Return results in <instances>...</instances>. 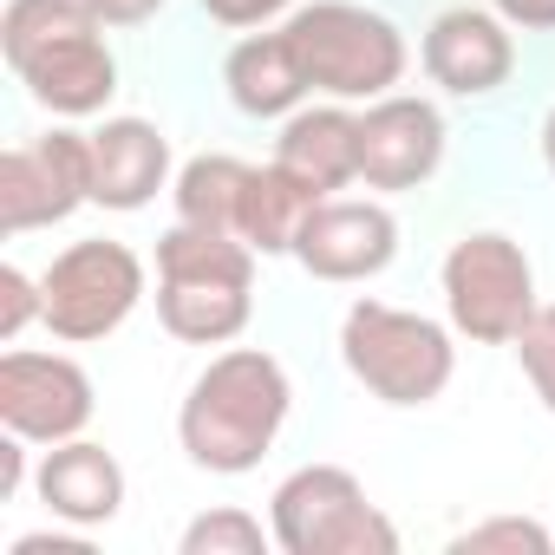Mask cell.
I'll use <instances>...</instances> for the list:
<instances>
[{"mask_svg":"<svg viewBox=\"0 0 555 555\" xmlns=\"http://www.w3.org/2000/svg\"><path fill=\"white\" fill-rule=\"evenodd\" d=\"M92 373L66 353H8L0 360V425L27 444H66L92 425Z\"/></svg>","mask_w":555,"mask_h":555,"instance_id":"obj_10","label":"cell"},{"mask_svg":"<svg viewBox=\"0 0 555 555\" xmlns=\"http://www.w3.org/2000/svg\"><path fill=\"white\" fill-rule=\"evenodd\" d=\"M34 483H40V503H47L60 522H73V529H99V522H112V516L125 509V470H118V457H112L105 444H92V438L53 444Z\"/></svg>","mask_w":555,"mask_h":555,"instance_id":"obj_15","label":"cell"},{"mask_svg":"<svg viewBox=\"0 0 555 555\" xmlns=\"http://www.w3.org/2000/svg\"><path fill=\"white\" fill-rule=\"evenodd\" d=\"M542 164H548V177H555V105H548V118H542Z\"/></svg>","mask_w":555,"mask_h":555,"instance_id":"obj_28","label":"cell"},{"mask_svg":"<svg viewBox=\"0 0 555 555\" xmlns=\"http://www.w3.org/2000/svg\"><path fill=\"white\" fill-rule=\"evenodd\" d=\"M86 8H92L105 27H131V21H151L164 0H86Z\"/></svg>","mask_w":555,"mask_h":555,"instance_id":"obj_26","label":"cell"},{"mask_svg":"<svg viewBox=\"0 0 555 555\" xmlns=\"http://www.w3.org/2000/svg\"><path fill=\"white\" fill-rule=\"evenodd\" d=\"M340 360L379 405H431L457 373L451 327H438L412 308H392V301H353L347 308Z\"/></svg>","mask_w":555,"mask_h":555,"instance_id":"obj_4","label":"cell"},{"mask_svg":"<svg viewBox=\"0 0 555 555\" xmlns=\"http://www.w3.org/2000/svg\"><path fill=\"white\" fill-rule=\"evenodd\" d=\"M509 347H516L522 379L535 386V399L555 412V301H548V308H535V314H529V327H522Z\"/></svg>","mask_w":555,"mask_h":555,"instance_id":"obj_22","label":"cell"},{"mask_svg":"<svg viewBox=\"0 0 555 555\" xmlns=\"http://www.w3.org/2000/svg\"><path fill=\"white\" fill-rule=\"evenodd\" d=\"M288 0H203V14L209 21H222V27H261V21H274Z\"/></svg>","mask_w":555,"mask_h":555,"instance_id":"obj_24","label":"cell"},{"mask_svg":"<svg viewBox=\"0 0 555 555\" xmlns=\"http://www.w3.org/2000/svg\"><path fill=\"white\" fill-rule=\"evenodd\" d=\"M268 529L288 555H399V529L340 464H301L295 477H282Z\"/></svg>","mask_w":555,"mask_h":555,"instance_id":"obj_6","label":"cell"},{"mask_svg":"<svg viewBox=\"0 0 555 555\" xmlns=\"http://www.w3.org/2000/svg\"><path fill=\"white\" fill-rule=\"evenodd\" d=\"M34 321H47V288L27 282V274L8 261L0 268V340H21Z\"/></svg>","mask_w":555,"mask_h":555,"instance_id":"obj_23","label":"cell"},{"mask_svg":"<svg viewBox=\"0 0 555 555\" xmlns=\"http://www.w3.org/2000/svg\"><path fill=\"white\" fill-rule=\"evenodd\" d=\"M92 203V131H47L0 157V235L66 222Z\"/></svg>","mask_w":555,"mask_h":555,"instance_id":"obj_9","label":"cell"},{"mask_svg":"<svg viewBox=\"0 0 555 555\" xmlns=\"http://www.w3.org/2000/svg\"><path fill=\"white\" fill-rule=\"evenodd\" d=\"M242 190H248V164H242V157H190V164L177 170V222L229 229V235H235Z\"/></svg>","mask_w":555,"mask_h":555,"instance_id":"obj_19","label":"cell"},{"mask_svg":"<svg viewBox=\"0 0 555 555\" xmlns=\"http://www.w3.org/2000/svg\"><path fill=\"white\" fill-rule=\"evenodd\" d=\"M14 555H86V542H79V535H73V542H66V535H21Z\"/></svg>","mask_w":555,"mask_h":555,"instance_id":"obj_27","label":"cell"},{"mask_svg":"<svg viewBox=\"0 0 555 555\" xmlns=\"http://www.w3.org/2000/svg\"><path fill=\"white\" fill-rule=\"evenodd\" d=\"M490 548H509V555H548L555 535L535 522V516H490V522H470L451 535V555H490Z\"/></svg>","mask_w":555,"mask_h":555,"instance_id":"obj_21","label":"cell"},{"mask_svg":"<svg viewBox=\"0 0 555 555\" xmlns=\"http://www.w3.org/2000/svg\"><path fill=\"white\" fill-rule=\"evenodd\" d=\"M327 196H314L301 177H288L282 164H248V190H242V216H235V235L255 248V255H295L308 216L321 209Z\"/></svg>","mask_w":555,"mask_h":555,"instance_id":"obj_18","label":"cell"},{"mask_svg":"<svg viewBox=\"0 0 555 555\" xmlns=\"http://www.w3.org/2000/svg\"><path fill=\"white\" fill-rule=\"evenodd\" d=\"M444 164V118L431 99H373L360 112V183L366 190H418Z\"/></svg>","mask_w":555,"mask_h":555,"instance_id":"obj_11","label":"cell"},{"mask_svg":"<svg viewBox=\"0 0 555 555\" xmlns=\"http://www.w3.org/2000/svg\"><path fill=\"white\" fill-rule=\"evenodd\" d=\"M170 177V138L144 118H105L92 131V203L144 209Z\"/></svg>","mask_w":555,"mask_h":555,"instance_id":"obj_14","label":"cell"},{"mask_svg":"<svg viewBox=\"0 0 555 555\" xmlns=\"http://www.w3.org/2000/svg\"><path fill=\"white\" fill-rule=\"evenodd\" d=\"M516 66V40H509V21L503 14H483V8H451L431 21L425 34V73L431 86H444L451 99H483L509 79Z\"/></svg>","mask_w":555,"mask_h":555,"instance_id":"obj_13","label":"cell"},{"mask_svg":"<svg viewBox=\"0 0 555 555\" xmlns=\"http://www.w3.org/2000/svg\"><path fill=\"white\" fill-rule=\"evenodd\" d=\"M274 164L288 177H301L314 196H334L347 183H360V118L334 99L314 112H288L282 144H274Z\"/></svg>","mask_w":555,"mask_h":555,"instance_id":"obj_16","label":"cell"},{"mask_svg":"<svg viewBox=\"0 0 555 555\" xmlns=\"http://www.w3.org/2000/svg\"><path fill=\"white\" fill-rule=\"evenodd\" d=\"M222 86H229L235 112H248V118H288V112L314 92L301 53H295V40H288V27L235 40L229 60H222Z\"/></svg>","mask_w":555,"mask_h":555,"instance_id":"obj_17","label":"cell"},{"mask_svg":"<svg viewBox=\"0 0 555 555\" xmlns=\"http://www.w3.org/2000/svg\"><path fill=\"white\" fill-rule=\"evenodd\" d=\"M255 314V248L229 229L177 222L157 242V321L190 347H222Z\"/></svg>","mask_w":555,"mask_h":555,"instance_id":"obj_3","label":"cell"},{"mask_svg":"<svg viewBox=\"0 0 555 555\" xmlns=\"http://www.w3.org/2000/svg\"><path fill=\"white\" fill-rule=\"evenodd\" d=\"M288 405H295V386H288L282 360L261 353V347H229L196 373V386L177 412L183 457L196 470L242 477L268 457L274 438H282Z\"/></svg>","mask_w":555,"mask_h":555,"instance_id":"obj_1","label":"cell"},{"mask_svg":"<svg viewBox=\"0 0 555 555\" xmlns=\"http://www.w3.org/2000/svg\"><path fill=\"white\" fill-rule=\"evenodd\" d=\"M490 8H496L509 27H529V34H548V27H555V0H490Z\"/></svg>","mask_w":555,"mask_h":555,"instance_id":"obj_25","label":"cell"},{"mask_svg":"<svg viewBox=\"0 0 555 555\" xmlns=\"http://www.w3.org/2000/svg\"><path fill=\"white\" fill-rule=\"evenodd\" d=\"M399 255V222L386 203H321L295 242V261L314 282H366V274L392 268Z\"/></svg>","mask_w":555,"mask_h":555,"instance_id":"obj_12","label":"cell"},{"mask_svg":"<svg viewBox=\"0 0 555 555\" xmlns=\"http://www.w3.org/2000/svg\"><path fill=\"white\" fill-rule=\"evenodd\" d=\"M105 21L86 0H8L0 14V53L21 73V86L60 112V118H92L118 92V60L99 34Z\"/></svg>","mask_w":555,"mask_h":555,"instance_id":"obj_2","label":"cell"},{"mask_svg":"<svg viewBox=\"0 0 555 555\" xmlns=\"http://www.w3.org/2000/svg\"><path fill=\"white\" fill-rule=\"evenodd\" d=\"M288 40L308 66V86L353 105V99H386L405 79V34L353 0H314L288 21Z\"/></svg>","mask_w":555,"mask_h":555,"instance_id":"obj_5","label":"cell"},{"mask_svg":"<svg viewBox=\"0 0 555 555\" xmlns=\"http://www.w3.org/2000/svg\"><path fill=\"white\" fill-rule=\"evenodd\" d=\"M274 542V529H261L248 509H209L183 529V555H261Z\"/></svg>","mask_w":555,"mask_h":555,"instance_id":"obj_20","label":"cell"},{"mask_svg":"<svg viewBox=\"0 0 555 555\" xmlns=\"http://www.w3.org/2000/svg\"><path fill=\"white\" fill-rule=\"evenodd\" d=\"M47 288V327L53 340H105L118 334L138 301H144V261L112 242V235H92V242H73L53 255V268L40 274Z\"/></svg>","mask_w":555,"mask_h":555,"instance_id":"obj_8","label":"cell"},{"mask_svg":"<svg viewBox=\"0 0 555 555\" xmlns=\"http://www.w3.org/2000/svg\"><path fill=\"white\" fill-rule=\"evenodd\" d=\"M535 268L522 255V242H509L503 229H477L457 235L444 255V314L464 340L477 347H509L529 314H535Z\"/></svg>","mask_w":555,"mask_h":555,"instance_id":"obj_7","label":"cell"}]
</instances>
